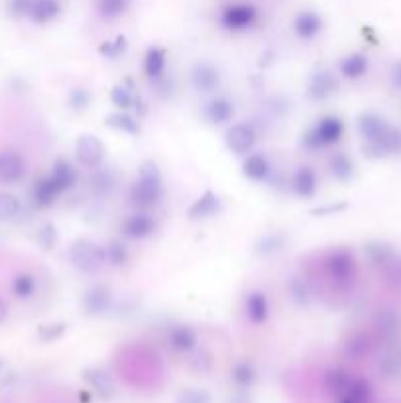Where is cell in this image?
Instances as JSON below:
<instances>
[{"mask_svg":"<svg viewBox=\"0 0 401 403\" xmlns=\"http://www.w3.org/2000/svg\"><path fill=\"white\" fill-rule=\"evenodd\" d=\"M164 197V179L156 161L146 159L138 169V177L130 189V201L138 209H152Z\"/></svg>","mask_w":401,"mask_h":403,"instance_id":"6da1fadb","label":"cell"},{"mask_svg":"<svg viewBox=\"0 0 401 403\" xmlns=\"http://www.w3.org/2000/svg\"><path fill=\"white\" fill-rule=\"evenodd\" d=\"M71 263L83 273H98L106 266V252L95 240L79 238L69 248Z\"/></svg>","mask_w":401,"mask_h":403,"instance_id":"7a4b0ae2","label":"cell"},{"mask_svg":"<svg viewBox=\"0 0 401 403\" xmlns=\"http://www.w3.org/2000/svg\"><path fill=\"white\" fill-rule=\"evenodd\" d=\"M344 124L339 116H323L317 126L303 134V146L309 149H321L324 146H332L342 138Z\"/></svg>","mask_w":401,"mask_h":403,"instance_id":"3957f363","label":"cell"},{"mask_svg":"<svg viewBox=\"0 0 401 403\" xmlns=\"http://www.w3.org/2000/svg\"><path fill=\"white\" fill-rule=\"evenodd\" d=\"M324 272L329 273V278L339 285H349L356 276V260L350 250L340 248L334 250L324 258Z\"/></svg>","mask_w":401,"mask_h":403,"instance_id":"277c9868","label":"cell"},{"mask_svg":"<svg viewBox=\"0 0 401 403\" xmlns=\"http://www.w3.org/2000/svg\"><path fill=\"white\" fill-rule=\"evenodd\" d=\"M106 148L103 140L95 134H81L75 142V158L81 166L96 169L105 161Z\"/></svg>","mask_w":401,"mask_h":403,"instance_id":"5b68a950","label":"cell"},{"mask_svg":"<svg viewBox=\"0 0 401 403\" xmlns=\"http://www.w3.org/2000/svg\"><path fill=\"white\" fill-rule=\"evenodd\" d=\"M256 18H258V12L252 4H230L222 10L220 22L230 32H242L252 26Z\"/></svg>","mask_w":401,"mask_h":403,"instance_id":"8992f818","label":"cell"},{"mask_svg":"<svg viewBox=\"0 0 401 403\" xmlns=\"http://www.w3.org/2000/svg\"><path fill=\"white\" fill-rule=\"evenodd\" d=\"M225 142H227V148L230 149L232 154L242 156V154H248V152L256 146L258 134L254 130L252 124H232L227 130Z\"/></svg>","mask_w":401,"mask_h":403,"instance_id":"52a82bcc","label":"cell"},{"mask_svg":"<svg viewBox=\"0 0 401 403\" xmlns=\"http://www.w3.org/2000/svg\"><path fill=\"white\" fill-rule=\"evenodd\" d=\"M339 91V79L337 75H332L331 71L319 69L315 71L307 85V98L311 101H324L332 97Z\"/></svg>","mask_w":401,"mask_h":403,"instance_id":"ba28073f","label":"cell"},{"mask_svg":"<svg viewBox=\"0 0 401 403\" xmlns=\"http://www.w3.org/2000/svg\"><path fill=\"white\" fill-rule=\"evenodd\" d=\"M358 132L364 138V142H382L385 134L390 132L392 124L385 120L384 116L375 113H362L356 120Z\"/></svg>","mask_w":401,"mask_h":403,"instance_id":"9c48e42d","label":"cell"},{"mask_svg":"<svg viewBox=\"0 0 401 403\" xmlns=\"http://www.w3.org/2000/svg\"><path fill=\"white\" fill-rule=\"evenodd\" d=\"M113 295L105 285H93L83 295V311L89 317H103L111 311Z\"/></svg>","mask_w":401,"mask_h":403,"instance_id":"30bf717a","label":"cell"},{"mask_svg":"<svg viewBox=\"0 0 401 403\" xmlns=\"http://www.w3.org/2000/svg\"><path fill=\"white\" fill-rule=\"evenodd\" d=\"M191 85L197 93H203V95L213 93L220 85V73L209 62L195 63V67L191 71Z\"/></svg>","mask_w":401,"mask_h":403,"instance_id":"8fae6325","label":"cell"},{"mask_svg":"<svg viewBox=\"0 0 401 403\" xmlns=\"http://www.w3.org/2000/svg\"><path fill=\"white\" fill-rule=\"evenodd\" d=\"M26 174L24 158L14 149L0 152V183H16Z\"/></svg>","mask_w":401,"mask_h":403,"instance_id":"7c38bea8","label":"cell"},{"mask_svg":"<svg viewBox=\"0 0 401 403\" xmlns=\"http://www.w3.org/2000/svg\"><path fill=\"white\" fill-rule=\"evenodd\" d=\"M154 230H156V220L148 212H134L123 222V234L134 240L152 237Z\"/></svg>","mask_w":401,"mask_h":403,"instance_id":"4fadbf2b","label":"cell"},{"mask_svg":"<svg viewBox=\"0 0 401 403\" xmlns=\"http://www.w3.org/2000/svg\"><path fill=\"white\" fill-rule=\"evenodd\" d=\"M203 116L205 120L213 126H218V124L230 123L232 116H235V105L232 101H228L227 97H217L209 101L205 108H203Z\"/></svg>","mask_w":401,"mask_h":403,"instance_id":"5bb4252c","label":"cell"},{"mask_svg":"<svg viewBox=\"0 0 401 403\" xmlns=\"http://www.w3.org/2000/svg\"><path fill=\"white\" fill-rule=\"evenodd\" d=\"M293 30L299 38L303 40H313L315 35L323 30V20L313 10H303L299 12L293 20Z\"/></svg>","mask_w":401,"mask_h":403,"instance_id":"9a60e30c","label":"cell"},{"mask_svg":"<svg viewBox=\"0 0 401 403\" xmlns=\"http://www.w3.org/2000/svg\"><path fill=\"white\" fill-rule=\"evenodd\" d=\"M246 317L250 319V323L262 324L266 323V319L270 315V305H268V297L264 295L262 291H252L248 293V297L244 301Z\"/></svg>","mask_w":401,"mask_h":403,"instance_id":"2e32d148","label":"cell"},{"mask_svg":"<svg viewBox=\"0 0 401 403\" xmlns=\"http://www.w3.org/2000/svg\"><path fill=\"white\" fill-rule=\"evenodd\" d=\"M111 101H113V105L116 108H120V110H132V108H136V110H142L144 113V103L140 101L138 95L134 93V87H132L130 83H123V85H116V87L111 91Z\"/></svg>","mask_w":401,"mask_h":403,"instance_id":"e0dca14e","label":"cell"},{"mask_svg":"<svg viewBox=\"0 0 401 403\" xmlns=\"http://www.w3.org/2000/svg\"><path fill=\"white\" fill-rule=\"evenodd\" d=\"M291 189H293V193L303 197V199L313 197L315 191H317V176H315L313 169L309 166L299 167L293 174V179H291Z\"/></svg>","mask_w":401,"mask_h":403,"instance_id":"ac0fdd59","label":"cell"},{"mask_svg":"<svg viewBox=\"0 0 401 403\" xmlns=\"http://www.w3.org/2000/svg\"><path fill=\"white\" fill-rule=\"evenodd\" d=\"M218 209H220V199H218V195L213 193V191H205V193L200 195L199 199L189 207V219L193 220L209 219L213 215H217Z\"/></svg>","mask_w":401,"mask_h":403,"instance_id":"d6986e66","label":"cell"},{"mask_svg":"<svg viewBox=\"0 0 401 403\" xmlns=\"http://www.w3.org/2000/svg\"><path fill=\"white\" fill-rule=\"evenodd\" d=\"M62 14V2L60 0H32V8L28 16L35 24H47Z\"/></svg>","mask_w":401,"mask_h":403,"instance_id":"ffe728a7","label":"cell"},{"mask_svg":"<svg viewBox=\"0 0 401 403\" xmlns=\"http://www.w3.org/2000/svg\"><path fill=\"white\" fill-rule=\"evenodd\" d=\"M60 195H62L60 187L53 183V179L50 176L38 179L34 185V191H32L34 203L38 205V207H42V209H45V207H52L53 201H55Z\"/></svg>","mask_w":401,"mask_h":403,"instance_id":"44dd1931","label":"cell"},{"mask_svg":"<svg viewBox=\"0 0 401 403\" xmlns=\"http://www.w3.org/2000/svg\"><path fill=\"white\" fill-rule=\"evenodd\" d=\"M50 177L53 179V183L60 187V191H67L71 189L75 181H77V171H75V167L71 166V161L67 159H55V164L52 167V174Z\"/></svg>","mask_w":401,"mask_h":403,"instance_id":"7402d4cb","label":"cell"},{"mask_svg":"<svg viewBox=\"0 0 401 403\" xmlns=\"http://www.w3.org/2000/svg\"><path fill=\"white\" fill-rule=\"evenodd\" d=\"M364 252H366L368 262L372 266H378V268H385L388 263H392L397 258L393 246L388 244V242H368L364 246Z\"/></svg>","mask_w":401,"mask_h":403,"instance_id":"603a6c76","label":"cell"},{"mask_svg":"<svg viewBox=\"0 0 401 403\" xmlns=\"http://www.w3.org/2000/svg\"><path fill=\"white\" fill-rule=\"evenodd\" d=\"M242 174L250 181H264L270 176V161L264 154H250L242 164Z\"/></svg>","mask_w":401,"mask_h":403,"instance_id":"cb8c5ba5","label":"cell"},{"mask_svg":"<svg viewBox=\"0 0 401 403\" xmlns=\"http://www.w3.org/2000/svg\"><path fill=\"white\" fill-rule=\"evenodd\" d=\"M164 69H166V50L157 45L149 47L144 57V73L148 75V79L154 81L164 75Z\"/></svg>","mask_w":401,"mask_h":403,"instance_id":"d4e9b609","label":"cell"},{"mask_svg":"<svg viewBox=\"0 0 401 403\" xmlns=\"http://www.w3.org/2000/svg\"><path fill=\"white\" fill-rule=\"evenodd\" d=\"M368 71V59L364 53H350L340 62V75L346 79H360Z\"/></svg>","mask_w":401,"mask_h":403,"instance_id":"484cf974","label":"cell"},{"mask_svg":"<svg viewBox=\"0 0 401 403\" xmlns=\"http://www.w3.org/2000/svg\"><path fill=\"white\" fill-rule=\"evenodd\" d=\"M329 169H331V174L334 179H339V181H350L352 176H354V161L350 156H346L344 152H339V154H334L329 161Z\"/></svg>","mask_w":401,"mask_h":403,"instance_id":"4316f807","label":"cell"},{"mask_svg":"<svg viewBox=\"0 0 401 403\" xmlns=\"http://www.w3.org/2000/svg\"><path fill=\"white\" fill-rule=\"evenodd\" d=\"M105 124L108 128L124 132V134H132V136L140 134V123L132 116V114L126 113V110H123V113L108 114L105 118Z\"/></svg>","mask_w":401,"mask_h":403,"instance_id":"83f0119b","label":"cell"},{"mask_svg":"<svg viewBox=\"0 0 401 403\" xmlns=\"http://www.w3.org/2000/svg\"><path fill=\"white\" fill-rule=\"evenodd\" d=\"M288 244V238L286 234H281V232H270V234H264L258 242H256V254L260 256H271V254H278L281 252L283 248Z\"/></svg>","mask_w":401,"mask_h":403,"instance_id":"f1b7e54d","label":"cell"},{"mask_svg":"<svg viewBox=\"0 0 401 403\" xmlns=\"http://www.w3.org/2000/svg\"><path fill=\"white\" fill-rule=\"evenodd\" d=\"M106 252V262L111 263L113 268H123L130 260V252L124 244L123 240H111L105 248Z\"/></svg>","mask_w":401,"mask_h":403,"instance_id":"f546056e","label":"cell"},{"mask_svg":"<svg viewBox=\"0 0 401 403\" xmlns=\"http://www.w3.org/2000/svg\"><path fill=\"white\" fill-rule=\"evenodd\" d=\"M12 293L18 299H30L35 293V280L32 273H18L12 280Z\"/></svg>","mask_w":401,"mask_h":403,"instance_id":"4dcf8cb0","label":"cell"},{"mask_svg":"<svg viewBox=\"0 0 401 403\" xmlns=\"http://www.w3.org/2000/svg\"><path fill=\"white\" fill-rule=\"evenodd\" d=\"M91 183H93V189L98 195H111L114 187H116V174L113 169H101L93 176Z\"/></svg>","mask_w":401,"mask_h":403,"instance_id":"1f68e13d","label":"cell"},{"mask_svg":"<svg viewBox=\"0 0 401 403\" xmlns=\"http://www.w3.org/2000/svg\"><path fill=\"white\" fill-rule=\"evenodd\" d=\"M169 342L179 351H189V348H193V344L197 342V336L189 327H175L174 331L169 333Z\"/></svg>","mask_w":401,"mask_h":403,"instance_id":"d6a6232c","label":"cell"},{"mask_svg":"<svg viewBox=\"0 0 401 403\" xmlns=\"http://www.w3.org/2000/svg\"><path fill=\"white\" fill-rule=\"evenodd\" d=\"M289 295L297 305H309L311 301V288L303 278H291L289 281Z\"/></svg>","mask_w":401,"mask_h":403,"instance_id":"836d02e7","label":"cell"},{"mask_svg":"<svg viewBox=\"0 0 401 403\" xmlns=\"http://www.w3.org/2000/svg\"><path fill=\"white\" fill-rule=\"evenodd\" d=\"M20 209L22 205L16 195L0 193V220H12L20 215Z\"/></svg>","mask_w":401,"mask_h":403,"instance_id":"e575fe53","label":"cell"},{"mask_svg":"<svg viewBox=\"0 0 401 403\" xmlns=\"http://www.w3.org/2000/svg\"><path fill=\"white\" fill-rule=\"evenodd\" d=\"M96 8L103 18H118L128 10V0H98Z\"/></svg>","mask_w":401,"mask_h":403,"instance_id":"d590c367","label":"cell"},{"mask_svg":"<svg viewBox=\"0 0 401 403\" xmlns=\"http://www.w3.org/2000/svg\"><path fill=\"white\" fill-rule=\"evenodd\" d=\"M91 93H89L87 89L83 87H75L71 89L69 97H67V103H69V108L71 110H75V113H83V110H87V106L91 105Z\"/></svg>","mask_w":401,"mask_h":403,"instance_id":"8d00e7d4","label":"cell"},{"mask_svg":"<svg viewBox=\"0 0 401 403\" xmlns=\"http://www.w3.org/2000/svg\"><path fill=\"white\" fill-rule=\"evenodd\" d=\"M375 324L378 329L385 334H392L397 331V324H400V317L393 313L392 309H382L378 315H375Z\"/></svg>","mask_w":401,"mask_h":403,"instance_id":"74e56055","label":"cell"},{"mask_svg":"<svg viewBox=\"0 0 401 403\" xmlns=\"http://www.w3.org/2000/svg\"><path fill=\"white\" fill-rule=\"evenodd\" d=\"M126 45H128L126 44V38L118 35V38H114L113 42H105V44L98 47V52L106 59H116V57H120L126 52Z\"/></svg>","mask_w":401,"mask_h":403,"instance_id":"f35d334b","label":"cell"},{"mask_svg":"<svg viewBox=\"0 0 401 403\" xmlns=\"http://www.w3.org/2000/svg\"><path fill=\"white\" fill-rule=\"evenodd\" d=\"M382 144H384L388 156H401V128L392 126L390 132L385 134V138L382 140Z\"/></svg>","mask_w":401,"mask_h":403,"instance_id":"ab89813d","label":"cell"},{"mask_svg":"<svg viewBox=\"0 0 401 403\" xmlns=\"http://www.w3.org/2000/svg\"><path fill=\"white\" fill-rule=\"evenodd\" d=\"M38 244L42 246L44 250H53L57 244V230L52 222H45L44 227L40 228L38 232Z\"/></svg>","mask_w":401,"mask_h":403,"instance_id":"60d3db41","label":"cell"},{"mask_svg":"<svg viewBox=\"0 0 401 403\" xmlns=\"http://www.w3.org/2000/svg\"><path fill=\"white\" fill-rule=\"evenodd\" d=\"M30 8H32V0H9V10L12 16H28V14H30Z\"/></svg>","mask_w":401,"mask_h":403,"instance_id":"b9f144b4","label":"cell"},{"mask_svg":"<svg viewBox=\"0 0 401 403\" xmlns=\"http://www.w3.org/2000/svg\"><path fill=\"white\" fill-rule=\"evenodd\" d=\"M65 333V323H53V324H45L40 329V336L44 341H53L57 336H62Z\"/></svg>","mask_w":401,"mask_h":403,"instance_id":"7bdbcfd3","label":"cell"},{"mask_svg":"<svg viewBox=\"0 0 401 403\" xmlns=\"http://www.w3.org/2000/svg\"><path fill=\"white\" fill-rule=\"evenodd\" d=\"M384 272L390 283H393V285H401V260L400 258H395L392 263H388V266L384 268Z\"/></svg>","mask_w":401,"mask_h":403,"instance_id":"ee69618b","label":"cell"},{"mask_svg":"<svg viewBox=\"0 0 401 403\" xmlns=\"http://www.w3.org/2000/svg\"><path fill=\"white\" fill-rule=\"evenodd\" d=\"M346 209V203H337V205H324V207H319V209L311 210V215H317V217H323V215H334L339 210Z\"/></svg>","mask_w":401,"mask_h":403,"instance_id":"f6af8a7d","label":"cell"},{"mask_svg":"<svg viewBox=\"0 0 401 403\" xmlns=\"http://www.w3.org/2000/svg\"><path fill=\"white\" fill-rule=\"evenodd\" d=\"M390 81L395 91H401V59L393 63L392 71H390Z\"/></svg>","mask_w":401,"mask_h":403,"instance_id":"bcb514c9","label":"cell"},{"mask_svg":"<svg viewBox=\"0 0 401 403\" xmlns=\"http://www.w3.org/2000/svg\"><path fill=\"white\" fill-rule=\"evenodd\" d=\"M6 317H9V305H6V301L0 297V323H4L6 321Z\"/></svg>","mask_w":401,"mask_h":403,"instance_id":"7dc6e473","label":"cell"}]
</instances>
